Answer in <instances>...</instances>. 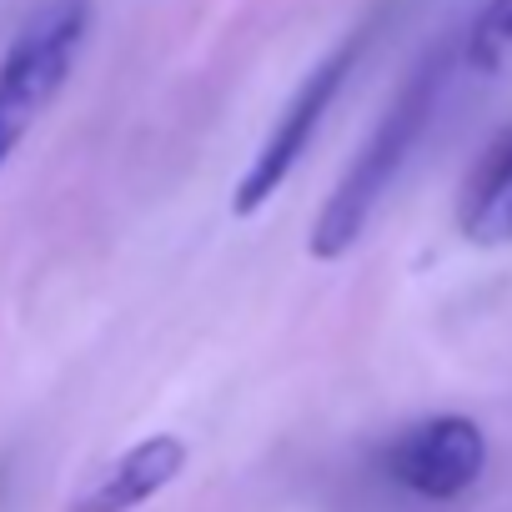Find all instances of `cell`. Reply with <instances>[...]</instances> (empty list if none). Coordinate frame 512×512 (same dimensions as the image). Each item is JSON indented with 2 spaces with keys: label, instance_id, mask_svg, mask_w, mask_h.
Here are the masks:
<instances>
[{
  "label": "cell",
  "instance_id": "cell-1",
  "mask_svg": "<svg viewBox=\"0 0 512 512\" xmlns=\"http://www.w3.org/2000/svg\"><path fill=\"white\" fill-rule=\"evenodd\" d=\"M457 71V36H442L417 66L412 76L402 81V91L392 96V106L382 111V121L372 126V136L362 141V151L352 156V166L342 171V181L332 186L327 206L317 211L312 221V262H342V256L367 236L377 206L387 201L392 181L402 176L407 156L417 151V141L427 136L432 116H437V101L447 91Z\"/></svg>",
  "mask_w": 512,
  "mask_h": 512
},
{
  "label": "cell",
  "instance_id": "cell-2",
  "mask_svg": "<svg viewBox=\"0 0 512 512\" xmlns=\"http://www.w3.org/2000/svg\"><path fill=\"white\" fill-rule=\"evenodd\" d=\"M91 16L96 0H41L11 36L6 56H0V171L26 141V131L66 91L91 36Z\"/></svg>",
  "mask_w": 512,
  "mask_h": 512
},
{
  "label": "cell",
  "instance_id": "cell-3",
  "mask_svg": "<svg viewBox=\"0 0 512 512\" xmlns=\"http://www.w3.org/2000/svg\"><path fill=\"white\" fill-rule=\"evenodd\" d=\"M367 41H372V26H362V31H352L322 66H312L307 71V81L292 91V101H287V111L277 116V126L267 131V141H262V151L251 156V166L241 171V181H236V191H231V216H256L262 211L287 181H292V171L302 166V156L312 151V141H317V131H322V121H327V111H332V101L342 96V86H347V76L357 71V61H362V51H367Z\"/></svg>",
  "mask_w": 512,
  "mask_h": 512
},
{
  "label": "cell",
  "instance_id": "cell-4",
  "mask_svg": "<svg viewBox=\"0 0 512 512\" xmlns=\"http://www.w3.org/2000/svg\"><path fill=\"white\" fill-rule=\"evenodd\" d=\"M382 467L397 487H407L427 502H452L482 477L487 437L472 417H457V412L422 417L387 442Z\"/></svg>",
  "mask_w": 512,
  "mask_h": 512
},
{
  "label": "cell",
  "instance_id": "cell-5",
  "mask_svg": "<svg viewBox=\"0 0 512 512\" xmlns=\"http://www.w3.org/2000/svg\"><path fill=\"white\" fill-rule=\"evenodd\" d=\"M186 457H191V447L176 432H151V437L131 442L121 457H111L101 472H91L76 487L66 512H136L181 477Z\"/></svg>",
  "mask_w": 512,
  "mask_h": 512
},
{
  "label": "cell",
  "instance_id": "cell-6",
  "mask_svg": "<svg viewBox=\"0 0 512 512\" xmlns=\"http://www.w3.org/2000/svg\"><path fill=\"white\" fill-rule=\"evenodd\" d=\"M457 231L472 246H512V126L472 166L457 196Z\"/></svg>",
  "mask_w": 512,
  "mask_h": 512
},
{
  "label": "cell",
  "instance_id": "cell-7",
  "mask_svg": "<svg viewBox=\"0 0 512 512\" xmlns=\"http://www.w3.org/2000/svg\"><path fill=\"white\" fill-rule=\"evenodd\" d=\"M457 61L477 76H492L512 61V0H487L457 41Z\"/></svg>",
  "mask_w": 512,
  "mask_h": 512
},
{
  "label": "cell",
  "instance_id": "cell-8",
  "mask_svg": "<svg viewBox=\"0 0 512 512\" xmlns=\"http://www.w3.org/2000/svg\"><path fill=\"white\" fill-rule=\"evenodd\" d=\"M0 492H6V462H0Z\"/></svg>",
  "mask_w": 512,
  "mask_h": 512
}]
</instances>
